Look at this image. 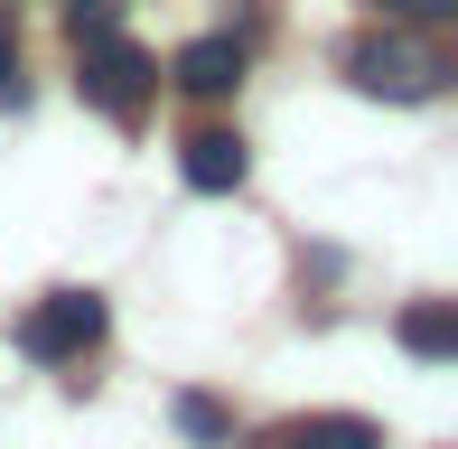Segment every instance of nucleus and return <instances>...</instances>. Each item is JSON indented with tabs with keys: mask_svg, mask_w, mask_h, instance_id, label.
<instances>
[{
	"mask_svg": "<svg viewBox=\"0 0 458 449\" xmlns=\"http://www.w3.org/2000/svg\"><path fill=\"white\" fill-rule=\"evenodd\" d=\"M103 328H113L103 291H47L29 318H19V356H38V365H75L85 346H103Z\"/></svg>",
	"mask_w": 458,
	"mask_h": 449,
	"instance_id": "nucleus-3",
	"label": "nucleus"
},
{
	"mask_svg": "<svg viewBox=\"0 0 458 449\" xmlns=\"http://www.w3.org/2000/svg\"><path fill=\"white\" fill-rule=\"evenodd\" d=\"M178 169L197 197H234L243 178H253V150H243V131H225V122H206V131L178 140Z\"/></svg>",
	"mask_w": 458,
	"mask_h": 449,
	"instance_id": "nucleus-4",
	"label": "nucleus"
},
{
	"mask_svg": "<svg viewBox=\"0 0 458 449\" xmlns=\"http://www.w3.org/2000/svg\"><path fill=\"white\" fill-rule=\"evenodd\" d=\"M403 346L421 365H449L458 356V309H449V300H411V309H403Z\"/></svg>",
	"mask_w": 458,
	"mask_h": 449,
	"instance_id": "nucleus-7",
	"label": "nucleus"
},
{
	"mask_svg": "<svg viewBox=\"0 0 458 449\" xmlns=\"http://www.w3.org/2000/svg\"><path fill=\"white\" fill-rule=\"evenodd\" d=\"M103 29H122V0H66V38H75V47L103 38Z\"/></svg>",
	"mask_w": 458,
	"mask_h": 449,
	"instance_id": "nucleus-9",
	"label": "nucleus"
},
{
	"mask_svg": "<svg viewBox=\"0 0 458 449\" xmlns=\"http://www.w3.org/2000/svg\"><path fill=\"white\" fill-rule=\"evenodd\" d=\"M75 85H85V104L94 113H113V122H140L150 113V94H159V66H150V47H131L122 29H103V38H85L75 47Z\"/></svg>",
	"mask_w": 458,
	"mask_h": 449,
	"instance_id": "nucleus-2",
	"label": "nucleus"
},
{
	"mask_svg": "<svg viewBox=\"0 0 458 449\" xmlns=\"http://www.w3.org/2000/svg\"><path fill=\"white\" fill-rule=\"evenodd\" d=\"M169 75L197 94V104H216V94H234V85H243V47H234V38H187Z\"/></svg>",
	"mask_w": 458,
	"mask_h": 449,
	"instance_id": "nucleus-5",
	"label": "nucleus"
},
{
	"mask_svg": "<svg viewBox=\"0 0 458 449\" xmlns=\"http://www.w3.org/2000/svg\"><path fill=\"white\" fill-rule=\"evenodd\" d=\"M449 75L440 47H421V38H393V29H365L356 47H346V85L356 94H384V104H430Z\"/></svg>",
	"mask_w": 458,
	"mask_h": 449,
	"instance_id": "nucleus-1",
	"label": "nucleus"
},
{
	"mask_svg": "<svg viewBox=\"0 0 458 449\" xmlns=\"http://www.w3.org/2000/svg\"><path fill=\"white\" fill-rule=\"evenodd\" d=\"M281 449H384V431L365 412H309V421L281 431Z\"/></svg>",
	"mask_w": 458,
	"mask_h": 449,
	"instance_id": "nucleus-6",
	"label": "nucleus"
},
{
	"mask_svg": "<svg viewBox=\"0 0 458 449\" xmlns=\"http://www.w3.org/2000/svg\"><path fill=\"white\" fill-rule=\"evenodd\" d=\"M374 10H393V19H449L458 0H374Z\"/></svg>",
	"mask_w": 458,
	"mask_h": 449,
	"instance_id": "nucleus-11",
	"label": "nucleus"
},
{
	"mask_svg": "<svg viewBox=\"0 0 458 449\" xmlns=\"http://www.w3.org/2000/svg\"><path fill=\"white\" fill-rule=\"evenodd\" d=\"M19 94H29V75H19V29L0 19V104H19Z\"/></svg>",
	"mask_w": 458,
	"mask_h": 449,
	"instance_id": "nucleus-10",
	"label": "nucleus"
},
{
	"mask_svg": "<svg viewBox=\"0 0 458 449\" xmlns=\"http://www.w3.org/2000/svg\"><path fill=\"white\" fill-rule=\"evenodd\" d=\"M178 431L206 440V449H225V440H234V412H225V402H206V394H178Z\"/></svg>",
	"mask_w": 458,
	"mask_h": 449,
	"instance_id": "nucleus-8",
	"label": "nucleus"
}]
</instances>
